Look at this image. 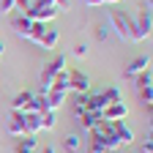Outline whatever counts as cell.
Listing matches in <instances>:
<instances>
[{
  "mask_svg": "<svg viewBox=\"0 0 153 153\" xmlns=\"http://www.w3.org/2000/svg\"><path fill=\"white\" fill-rule=\"evenodd\" d=\"M6 128H8V134H11V137H16V140H19V137H25V123H22V112H14V109H11Z\"/></svg>",
  "mask_w": 153,
  "mask_h": 153,
  "instance_id": "10",
  "label": "cell"
},
{
  "mask_svg": "<svg viewBox=\"0 0 153 153\" xmlns=\"http://www.w3.org/2000/svg\"><path fill=\"white\" fill-rule=\"evenodd\" d=\"M140 99L150 107V101H153V88H142V90H140Z\"/></svg>",
  "mask_w": 153,
  "mask_h": 153,
  "instance_id": "25",
  "label": "cell"
},
{
  "mask_svg": "<svg viewBox=\"0 0 153 153\" xmlns=\"http://www.w3.org/2000/svg\"><path fill=\"white\" fill-rule=\"evenodd\" d=\"M74 55L76 57H85L88 55V44H74Z\"/></svg>",
  "mask_w": 153,
  "mask_h": 153,
  "instance_id": "26",
  "label": "cell"
},
{
  "mask_svg": "<svg viewBox=\"0 0 153 153\" xmlns=\"http://www.w3.org/2000/svg\"><path fill=\"white\" fill-rule=\"evenodd\" d=\"M76 120H79V126L82 128H96V126H99L101 120H104V115L99 112V109H88V112H82V115H76Z\"/></svg>",
  "mask_w": 153,
  "mask_h": 153,
  "instance_id": "11",
  "label": "cell"
},
{
  "mask_svg": "<svg viewBox=\"0 0 153 153\" xmlns=\"http://www.w3.org/2000/svg\"><path fill=\"white\" fill-rule=\"evenodd\" d=\"M140 153H153V140H150V137L142 142V150H140Z\"/></svg>",
  "mask_w": 153,
  "mask_h": 153,
  "instance_id": "29",
  "label": "cell"
},
{
  "mask_svg": "<svg viewBox=\"0 0 153 153\" xmlns=\"http://www.w3.org/2000/svg\"><path fill=\"white\" fill-rule=\"evenodd\" d=\"M38 153H55V148H52V145H44V148L38 150Z\"/></svg>",
  "mask_w": 153,
  "mask_h": 153,
  "instance_id": "31",
  "label": "cell"
},
{
  "mask_svg": "<svg viewBox=\"0 0 153 153\" xmlns=\"http://www.w3.org/2000/svg\"><path fill=\"white\" fill-rule=\"evenodd\" d=\"M49 90H57V93H66V96L71 93V85H68V68H63L60 74L55 76V82H52V88H49Z\"/></svg>",
  "mask_w": 153,
  "mask_h": 153,
  "instance_id": "16",
  "label": "cell"
},
{
  "mask_svg": "<svg viewBox=\"0 0 153 153\" xmlns=\"http://www.w3.org/2000/svg\"><path fill=\"white\" fill-rule=\"evenodd\" d=\"M3 52H6V44H3V38H0V60H3Z\"/></svg>",
  "mask_w": 153,
  "mask_h": 153,
  "instance_id": "32",
  "label": "cell"
},
{
  "mask_svg": "<svg viewBox=\"0 0 153 153\" xmlns=\"http://www.w3.org/2000/svg\"><path fill=\"white\" fill-rule=\"evenodd\" d=\"M33 96H36L33 90H19V93L14 96V99H11V109H14V112H25Z\"/></svg>",
  "mask_w": 153,
  "mask_h": 153,
  "instance_id": "14",
  "label": "cell"
},
{
  "mask_svg": "<svg viewBox=\"0 0 153 153\" xmlns=\"http://www.w3.org/2000/svg\"><path fill=\"white\" fill-rule=\"evenodd\" d=\"M11 27H14L16 36L27 38V36H30V27H33V19H27L25 14H16V16H11Z\"/></svg>",
  "mask_w": 153,
  "mask_h": 153,
  "instance_id": "12",
  "label": "cell"
},
{
  "mask_svg": "<svg viewBox=\"0 0 153 153\" xmlns=\"http://www.w3.org/2000/svg\"><path fill=\"white\" fill-rule=\"evenodd\" d=\"M134 79H137V90H142V88H153V74H150V68L142 71V74H137Z\"/></svg>",
  "mask_w": 153,
  "mask_h": 153,
  "instance_id": "21",
  "label": "cell"
},
{
  "mask_svg": "<svg viewBox=\"0 0 153 153\" xmlns=\"http://www.w3.org/2000/svg\"><path fill=\"white\" fill-rule=\"evenodd\" d=\"M16 153H38V140L36 137H19L16 140Z\"/></svg>",
  "mask_w": 153,
  "mask_h": 153,
  "instance_id": "17",
  "label": "cell"
},
{
  "mask_svg": "<svg viewBox=\"0 0 153 153\" xmlns=\"http://www.w3.org/2000/svg\"><path fill=\"white\" fill-rule=\"evenodd\" d=\"M68 85H71V93H74V96H76V93H88V90H90V76L82 74V71L68 68Z\"/></svg>",
  "mask_w": 153,
  "mask_h": 153,
  "instance_id": "5",
  "label": "cell"
},
{
  "mask_svg": "<svg viewBox=\"0 0 153 153\" xmlns=\"http://www.w3.org/2000/svg\"><path fill=\"white\" fill-rule=\"evenodd\" d=\"M101 115H104V120H123L126 115H128V107H126L123 101H115V104L104 107V109H101Z\"/></svg>",
  "mask_w": 153,
  "mask_h": 153,
  "instance_id": "9",
  "label": "cell"
},
{
  "mask_svg": "<svg viewBox=\"0 0 153 153\" xmlns=\"http://www.w3.org/2000/svg\"><path fill=\"white\" fill-rule=\"evenodd\" d=\"M63 148H66V153H79V148H82L79 134H68V137L63 140Z\"/></svg>",
  "mask_w": 153,
  "mask_h": 153,
  "instance_id": "19",
  "label": "cell"
},
{
  "mask_svg": "<svg viewBox=\"0 0 153 153\" xmlns=\"http://www.w3.org/2000/svg\"><path fill=\"white\" fill-rule=\"evenodd\" d=\"M22 123H25V137H38V131H41V115L38 112H22Z\"/></svg>",
  "mask_w": 153,
  "mask_h": 153,
  "instance_id": "8",
  "label": "cell"
},
{
  "mask_svg": "<svg viewBox=\"0 0 153 153\" xmlns=\"http://www.w3.org/2000/svg\"><path fill=\"white\" fill-rule=\"evenodd\" d=\"M44 101H47V109L57 112L63 104H66V93H57V90H47L44 93Z\"/></svg>",
  "mask_w": 153,
  "mask_h": 153,
  "instance_id": "15",
  "label": "cell"
},
{
  "mask_svg": "<svg viewBox=\"0 0 153 153\" xmlns=\"http://www.w3.org/2000/svg\"><path fill=\"white\" fill-rule=\"evenodd\" d=\"M25 112H38V115H41V112H47V101H44V93H38V96H33V99H30V104H27V109Z\"/></svg>",
  "mask_w": 153,
  "mask_h": 153,
  "instance_id": "18",
  "label": "cell"
},
{
  "mask_svg": "<svg viewBox=\"0 0 153 153\" xmlns=\"http://www.w3.org/2000/svg\"><path fill=\"white\" fill-rule=\"evenodd\" d=\"M27 19H33V22H52V19L57 16V8H55V0H33L30 11L25 14Z\"/></svg>",
  "mask_w": 153,
  "mask_h": 153,
  "instance_id": "2",
  "label": "cell"
},
{
  "mask_svg": "<svg viewBox=\"0 0 153 153\" xmlns=\"http://www.w3.org/2000/svg\"><path fill=\"white\" fill-rule=\"evenodd\" d=\"M36 44L41 47V49H55V47H57V30H55L52 25H47V30L36 38Z\"/></svg>",
  "mask_w": 153,
  "mask_h": 153,
  "instance_id": "13",
  "label": "cell"
},
{
  "mask_svg": "<svg viewBox=\"0 0 153 153\" xmlns=\"http://www.w3.org/2000/svg\"><path fill=\"white\" fill-rule=\"evenodd\" d=\"M148 68H150V55H140V57H134V60L123 68V76H126V79H134L137 74H142Z\"/></svg>",
  "mask_w": 153,
  "mask_h": 153,
  "instance_id": "7",
  "label": "cell"
},
{
  "mask_svg": "<svg viewBox=\"0 0 153 153\" xmlns=\"http://www.w3.org/2000/svg\"><path fill=\"white\" fill-rule=\"evenodd\" d=\"M109 126H112V134L118 137L120 148H123V145H131V142H134V131H131V126H128L126 120H109Z\"/></svg>",
  "mask_w": 153,
  "mask_h": 153,
  "instance_id": "6",
  "label": "cell"
},
{
  "mask_svg": "<svg viewBox=\"0 0 153 153\" xmlns=\"http://www.w3.org/2000/svg\"><path fill=\"white\" fill-rule=\"evenodd\" d=\"M134 25H137V36L140 41H145V38H150V30H153V14H150V3L142 6L137 11V19H134Z\"/></svg>",
  "mask_w": 153,
  "mask_h": 153,
  "instance_id": "4",
  "label": "cell"
},
{
  "mask_svg": "<svg viewBox=\"0 0 153 153\" xmlns=\"http://www.w3.org/2000/svg\"><path fill=\"white\" fill-rule=\"evenodd\" d=\"M55 123H57V112H52V109L41 112V131H52Z\"/></svg>",
  "mask_w": 153,
  "mask_h": 153,
  "instance_id": "20",
  "label": "cell"
},
{
  "mask_svg": "<svg viewBox=\"0 0 153 153\" xmlns=\"http://www.w3.org/2000/svg\"><path fill=\"white\" fill-rule=\"evenodd\" d=\"M55 8H57V14H60V11H68L71 3H68V0H55Z\"/></svg>",
  "mask_w": 153,
  "mask_h": 153,
  "instance_id": "27",
  "label": "cell"
},
{
  "mask_svg": "<svg viewBox=\"0 0 153 153\" xmlns=\"http://www.w3.org/2000/svg\"><path fill=\"white\" fill-rule=\"evenodd\" d=\"M109 27L118 33L123 41H134V44L140 41V36H137V25H134V16H128L126 11L112 8V11H109Z\"/></svg>",
  "mask_w": 153,
  "mask_h": 153,
  "instance_id": "1",
  "label": "cell"
},
{
  "mask_svg": "<svg viewBox=\"0 0 153 153\" xmlns=\"http://www.w3.org/2000/svg\"><path fill=\"white\" fill-rule=\"evenodd\" d=\"M16 8V0H0V14H11Z\"/></svg>",
  "mask_w": 153,
  "mask_h": 153,
  "instance_id": "24",
  "label": "cell"
},
{
  "mask_svg": "<svg viewBox=\"0 0 153 153\" xmlns=\"http://www.w3.org/2000/svg\"><path fill=\"white\" fill-rule=\"evenodd\" d=\"M44 30H47V22H33V27H30V36H27V41H33V44H36V38L41 36Z\"/></svg>",
  "mask_w": 153,
  "mask_h": 153,
  "instance_id": "22",
  "label": "cell"
},
{
  "mask_svg": "<svg viewBox=\"0 0 153 153\" xmlns=\"http://www.w3.org/2000/svg\"><path fill=\"white\" fill-rule=\"evenodd\" d=\"M16 6L22 8V14H27V11H30V6H33V0H16Z\"/></svg>",
  "mask_w": 153,
  "mask_h": 153,
  "instance_id": "28",
  "label": "cell"
},
{
  "mask_svg": "<svg viewBox=\"0 0 153 153\" xmlns=\"http://www.w3.org/2000/svg\"><path fill=\"white\" fill-rule=\"evenodd\" d=\"M66 68V57L63 55H55L52 60L44 66V71H41V93H47L49 88H52V82H55V76L60 74Z\"/></svg>",
  "mask_w": 153,
  "mask_h": 153,
  "instance_id": "3",
  "label": "cell"
},
{
  "mask_svg": "<svg viewBox=\"0 0 153 153\" xmlns=\"http://www.w3.org/2000/svg\"><path fill=\"white\" fill-rule=\"evenodd\" d=\"M109 30H112V27H109V22H101L99 27H96V38H99V41H104V38L109 36Z\"/></svg>",
  "mask_w": 153,
  "mask_h": 153,
  "instance_id": "23",
  "label": "cell"
},
{
  "mask_svg": "<svg viewBox=\"0 0 153 153\" xmlns=\"http://www.w3.org/2000/svg\"><path fill=\"white\" fill-rule=\"evenodd\" d=\"M85 153H104V150H101V148H93V145H88V150H85Z\"/></svg>",
  "mask_w": 153,
  "mask_h": 153,
  "instance_id": "30",
  "label": "cell"
}]
</instances>
